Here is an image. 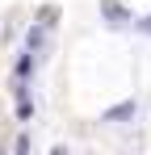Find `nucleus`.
<instances>
[{
    "label": "nucleus",
    "instance_id": "3",
    "mask_svg": "<svg viewBox=\"0 0 151 155\" xmlns=\"http://www.w3.org/2000/svg\"><path fill=\"white\" fill-rule=\"evenodd\" d=\"M29 67H34V59H29V54H21V59H17V67H13V71H17V76H13V84H25V80H29Z\"/></svg>",
    "mask_w": 151,
    "mask_h": 155
},
{
    "label": "nucleus",
    "instance_id": "6",
    "mask_svg": "<svg viewBox=\"0 0 151 155\" xmlns=\"http://www.w3.org/2000/svg\"><path fill=\"white\" fill-rule=\"evenodd\" d=\"M17 155H29V138H25V134L17 138Z\"/></svg>",
    "mask_w": 151,
    "mask_h": 155
},
{
    "label": "nucleus",
    "instance_id": "8",
    "mask_svg": "<svg viewBox=\"0 0 151 155\" xmlns=\"http://www.w3.org/2000/svg\"><path fill=\"white\" fill-rule=\"evenodd\" d=\"M50 155H67V147H55V151H50Z\"/></svg>",
    "mask_w": 151,
    "mask_h": 155
},
{
    "label": "nucleus",
    "instance_id": "2",
    "mask_svg": "<svg viewBox=\"0 0 151 155\" xmlns=\"http://www.w3.org/2000/svg\"><path fill=\"white\" fill-rule=\"evenodd\" d=\"M130 113H134V101H122L118 109H109V113H105V122H126Z\"/></svg>",
    "mask_w": 151,
    "mask_h": 155
},
{
    "label": "nucleus",
    "instance_id": "4",
    "mask_svg": "<svg viewBox=\"0 0 151 155\" xmlns=\"http://www.w3.org/2000/svg\"><path fill=\"white\" fill-rule=\"evenodd\" d=\"M55 21H59V8H38V25H55Z\"/></svg>",
    "mask_w": 151,
    "mask_h": 155
},
{
    "label": "nucleus",
    "instance_id": "1",
    "mask_svg": "<svg viewBox=\"0 0 151 155\" xmlns=\"http://www.w3.org/2000/svg\"><path fill=\"white\" fill-rule=\"evenodd\" d=\"M101 17H105V21H130V8L118 4V0H105V4H101Z\"/></svg>",
    "mask_w": 151,
    "mask_h": 155
},
{
    "label": "nucleus",
    "instance_id": "7",
    "mask_svg": "<svg viewBox=\"0 0 151 155\" xmlns=\"http://www.w3.org/2000/svg\"><path fill=\"white\" fill-rule=\"evenodd\" d=\"M139 29H143V34H151V17H143V21H139Z\"/></svg>",
    "mask_w": 151,
    "mask_h": 155
},
{
    "label": "nucleus",
    "instance_id": "5",
    "mask_svg": "<svg viewBox=\"0 0 151 155\" xmlns=\"http://www.w3.org/2000/svg\"><path fill=\"white\" fill-rule=\"evenodd\" d=\"M42 42H46V34H42V25H34V29H29V46H34V51H38V46H42Z\"/></svg>",
    "mask_w": 151,
    "mask_h": 155
}]
</instances>
